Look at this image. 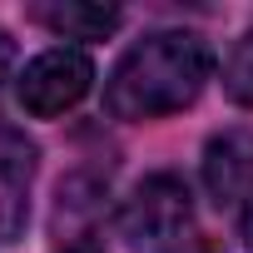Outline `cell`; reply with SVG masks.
<instances>
[{"label":"cell","instance_id":"6da1fadb","mask_svg":"<svg viewBox=\"0 0 253 253\" xmlns=\"http://www.w3.org/2000/svg\"><path fill=\"white\" fill-rule=\"evenodd\" d=\"M213 75V55L189 30H154L119 55L104 80V109L124 124L169 119L189 109Z\"/></svg>","mask_w":253,"mask_h":253},{"label":"cell","instance_id":"7a4b0ae2","mask_svg":"<svg viewBox=\"0 0 253 253\" xmlns=\"http://www.w3.org/2000/svg\"><path fill=\"white\" fill-rule=\"evenodd\" d=\"M194 228V199L179 174H149L124 199L119 233L134 253H179Z\"/></svg>","mask_w":253,"mask_h":253},{"label":"cell","instance_id":"3957f363","mask_svg":"<svg viewBox=\"0 0 253 253\" xmlns=\"http://www.w3.org/2000/svg\"><path fill=\"white\" fill-rule=\"evenodd\" d=\"M94 84V65L84 50L75 45H60V50H45L35 55L20 80H15V94H20V109L35 114V119H55L65 109H75Z\"/></svg>","mask_w":253,"mask_h":253},{"label":"cell","instance_id":"277c9868","mask_svg":"<svg viewBox=\"0 0 253 253\" xmlns=\"http://www.w3.org/2000/svg\"><path fill=\"white\" fill-rule=\"evenodd\" d=\"M30 189H35V144L0 124V243H15L30 218Z\"/></svg>","mask_w":253,"mask_h":253},{"label":"cell","instance_id":"5b68a950","mask_svg":"<svg viewBox=\"0 0 253 253\" xmlns=\"http://www.w3.org/2000/svg\"><path fill=\"white\" fill-rule=\"evenodd\" d=\"M204 184H209L213 204L228 209V213H238L253 199V134L248 129H223V134L209 139Z\"/></svg>","mask_w":253,"mask_h":253},{"label":"cell","instance_id":"8992f818","mask_svg":"<svg viewBox=\"0 0 253 253\" xmlns=\"http://www.w3.org/2000/svg\"><path fill=\"white\" fill-rule=\"evenodd\" d=\"M30 15H35L45 30L65 35V40H104V35H114L119 20H124L114 5H80V0H50V5H30Z\"/></svg>","mask_w":253,"mask_h":253},{"label":"cell","instance_id":"52a82bcc","mask_svg":"<svg viewBox=\"0 0 253 253\" xmlns=\"http://www.w3.org/2000/svg\"><path fill=\"white\" fill-rule=\"evenodd\" d=\"M223 89H228L233 104L253 109V25L233 40V50H228V60H223Z\"/></svg>","mask_w":253,"mask_h":253},{"label":"cell","instance_id":"ba28073f","mask_svg":"<svg viewBox=\"0 0 253 253\" xmlns=\"http://www.w3.org/2000/svg\"><path fill=\"white\" fill-rule=\"evenodd\" d=\"M10 70H15V40H10V30H0V84L10 80Z\"/></svg>","mask_w":253,"mask_h":253},{"label":"cell","instance_id":"9c48e42d","mask_svg":"<svg viewBox=\"0 0 253 253\" xmlns=\"http://www.w3.org/2000/svg\"><path fill=\"white\" fill-rule=\"evenodd\" d=\"M233 218H238V228H243V238H248V248H253V199H248V204H243Z\"/></svg>","mask_w":253,"mask_h":253},{"label":"cell","instance_id":"30bf717a","mask_svg":"<svg viewBox=\"0 0 253 253\" xmlns=\"http://www.w3.org/2000/svg\"><path fill=\"white\" fill-rule=\"evenodd\" d=\"M60 253H104V248H94V243H65Z\"/></svg>","mask_w":253,"mask_h":253},{"label":"cell","instance_id":"8fae6325","mask_svg":"<svg viewBox=\"0 0 253 253\" xmlns=\"http://www.w3.org/2000/svg\"><path fill=\"white\" fill-rule=\"evenodd\" d=\"M194 253H223V248H218V243H199Z\"/></svg>","mask_w":253,"mask_h":253}]
</instances>
